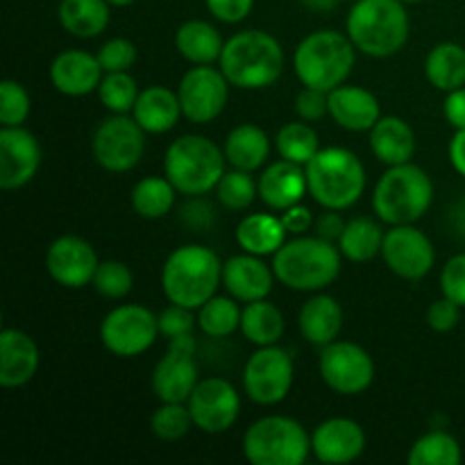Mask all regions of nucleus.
I'll use <instances>...</instances> for the list:
<instances>
[{
    "label": "nucleus",
    "instance_id": "nucleus-1",
    "mask_svg": "<svg viewBox=\"0 0 465 465\" xmlns=\"http://www.w3.org/2000/svg\"><path fill=\"white\" fill-rule=\"evenodd\" d=\"M221 71L232 86L245 91L268 89L284 73V48L272 35L263 30H243L225 41Z\"/></svg>",
    "mask_w": 465,
    "mask_h": 465
},
{
    "label": "nucleus",
    "instance_id": "nucleus-2",
    "mask_svg": "<svg viewBox=\"0 0 465 465\" xmlns=\"http://www.w3.org/2000/svg\"><path fill=\"white\" fill-rule=\"evenodd\" d=\"M223 284V262L212 248L189 243L168 254L162 271V289L168 302L200 309Z\"/></svg>",
    "mask_w": 465,
    "mask_h": 465
},
{
    "label": "nucleus",
    "instance_id": "nucleus-3",
    "mask_svg": "<svg viewBox=\"0 0 465 465\" xmlns=\"http://www.w3.org/2000/svg\"><path fill=\"white\" fill-rule=\"evenodd\" d=\"M343 252L322 236H295L272 254L280 284L293 291H322L341 275Z\"/></svg>",
    "mask_w": 465,
    "mask_h": 465
},
{
    "label": "nucleus",
    "instance_id": "nucleus-4",
    "mask_svg": "<svg viewBox=\"0 0 465 465\" xmlns=\"http://www.w3.org/2000/svg\"><path fill=\"white\" fill-rule=\"evenodd\" d=\"M345 27L354 48L384 59L407 45L411 21L402 0H354Z\"/></svg>",
    "mask_w": 465,
    "mask_h": 465
},
{
    "label": "nucleus",
    "instance_id": "nucleus-5",
    "mask_svg": "<svg viewBox=\"0 0 465 465\" xmlns=\"http://www.w3.org/2000/svg\"><path fill=\"white\" fill-rule=\"evenodd\" d=\"M309 193L321 207L343 212L350 209L366 189V168L348 148H321L304 166Z\"/></svg>",
    "mask_w": 465,
    "mask_h": 465
},
{
    "label": "nucleus",
    "instance_id": "nucleus-6",
    "mask_svg": "<svg viewBox=\"0 0 465 465\" xmlns=\"http://www.w3.org/2000/svg\"><path fill=\"white\" fill-rule=\"evenodd\" d=\"M434 200V182L416 163L389 166L372 193V209L386 225H413Z\"/></svg>",
    "mask_w": 465,
    "mask_h": 465
},
{
    "label": "nucleus",
    "instance_id": "nucleus-7",
    "mask_svg": "<svg viewBox=\"0 0 465 465\" xmlns=\"http://www.w3.org/2000/svg\"><path fill=\"white\" fill-rule=\"evenodd\" d=\"M348 35L336 30H318L304 36L293 53V68L302 86L334 91L345 84L357 54Z\"/></svg>",
    "mask_w": 465,
    "mask_h": 465
},
{
    "label": "nucleus",
    "instance_id": "nucleus-8",
    "mask_svg": "<svg viewBox=\"0 0 465 465\" xmlns=\"http://www.w3.org/2000/svg\"><path fill=\"white\" fill-rule=\"evenodd\" d=\"M225 150L218 148V143L207 136L186 134L168 145L163 173L177 193L195 198L216 189L225 175Z\"/></svg>",
    "mask_w": 465,
    "mask_h": 465
},
{
    "label": "nucleus",
    "instance_id": "nucleus-9",
    "mask_svg": "<svg viewBox=\"0 0 465 465\" xmlns=\"http://www.w3.org/2000/svg\"><path fill=\"white\" fill-rule=\"evenodd\" d=\"M312 452V436L289 416H266L248 427L243 457L252 465H302Z\"/></svg>",
    "mask_w": 465,
    "mask_h": 465
},
{
    "label": "nucleus",
    "instance_id": "nucleus-10",
    "mask_svg": "<svg viewBox=\"0 0 465 465\" xmlns=\"http://www.w3.org/2000/svg\"><path fill=\"white\" fill-rule=\"evenodd\" d=\"M293 380V357L280 345L259 348L243 368V391L259 407H275L286 400Z\"/></svg>",
    "mask_w": 465,
    "mask_h": 465
},
{
    "label": "nucleus",
    "instance_id": "nucleus-11",
    "mask_svg": "<svg viewBox=\"0 0 465 465\" xmlns=\"http://www.w3.org/2000/svg\"><path fill=\"white\" fill-rule=\"evenodd\" d=\"M145 134L148 132L136 123L134 116L130 118L127 114H114L95 127L94 139H91V153L104 171L127 173L143 157Z\"/></svg>",
    "mask_w": 465,
    "mask_h": 465
},
{
    "label": "nucleus",
    "instance_id": "nucleus-12",
    "mask_svg": "<svg viewBox=\"0 0 465 465\" xmlns=\"http://www.w3.org/2000/svg\"><path fill=\"white\" fill-rule=\"evenodd\" d=\"M159 334V316L141 304H121L104 316L100 341L116 357H139L150 350Z\"/></svg>",
    "mask_w": 465,
    "mask_h": 465
},
{
    "label": "nucleus",
    "instance_id": "nucleus-13",
    "mask_svg": "<svg viewBox=\"0 0 465 465\" xmlns=\"http://www.w3.org/2000/svg\"><path fill=\"white\" fill-rule=\"evenodd\" d=\"M230 80L212 64H195L184 73L177 86L182 114L195 125L216 121L230 100Z\"/></svg>",
    "mask_w": 465,
    "mask_h": 465
},
{
    "label": "nucleus",
    "instance_id": "nucleus-14",
    "mask_svg": "<svg viewBox=\"0 0 465 465\" xmlns=\"http://www.w3.org/2000/svg\"><path fill=\"white\" fill-rule=\"evenodd\" d=\"M195 350L198 343L193 334L168 341V352L159 359L150 380L159 402H189L200 381Z\"/></svg>",
    "mask_w": 465,
    "mask_h": 465
},
{
    "label": "nucleus",
    "instance_id": "nucleus-15",
    "mask_svg": "<svg viewBox=\"0 0 465 465\" xmlns=\"http://www.w3.org/2000/svg\"><path fill=\"white\" fill-rule=\"evenodd\" d=\"M321 377L334 393L359 395L375 380V361L361 345L352 341H334L321 352Z\"/></svg>",
    "mask_w": 465,
    "mask_h": 465
},
{
    "label": "nucleus",
    "instance_id": "nucleus-16",
    "mask_svg": "<svg viewBox=\"0 0 465 465\" xmlns=\"http://www.w3.org/2000/svg\"><path fill=\"white\" fill-rule=\"evenodd\" d=\"M381 259L391 272L409 282H418L431 272L436 248L430 236L413 225H391L381 243Z\"/></svg>",
    "mask_w": 465,
    "mask_h": 465
},
{
    "label": "nucleus",
    "instance_id": "nucleus-17",
    "mask_svg": "<svg viewBox=\"0 0 465 465\" xmlns=\"http://www.w3.org/2000/svg\"><path fill=\"white\" fill-rule=\"evenodd\" d=\"M193 422L204 434H225L236 425L241 413V398L234 384L223 377L200 380L189 398Z\"/></svg>",
    "mask_w": 465,
    "mask_h": 465
},
{
    "label": "nucleus",
    "instance_id": "nucleus-18",
    "mask_svg": "<svg viewBox=\"0 0 465 465\" xmlns=\"http://www.w3.org/2000/svg\"><path fill=\"white\" fill-rule=\"evenodd\" d=\"M100 259L94 245L75 234H64L45 252V271L64 289H84L94 284Z\"/></svg>",
    "mask_w": 465,
    "mask_h": 465
},
{
    "label": "nucleus",
    "instance_id": "nucleus-19",
    "mask_svg": "<svg viewBox=\"0 0 465 465\" xmlns=\"http://www.w3.org/2000/svg\"><path fill=\"white\" fill-rule=\"evenodd\" d=\"M39 166V139L23 125L0 127V189H23L35 180Z\"/></svg>",
    "mask_w": 465,
    "mask_h": 465
},
{
    "label": "nucleus",
    "instance_id": "nucleus-20",
    "mask_svg": "<svg viewBox=\"0 0 465 465\" xmlns=\"http://www.w3.org/2000/svg\"><path fill=\"white\" fill-rule=\"evenodd\" d=\"M366 450V431L350 418H330L312 434V452L321 463L345 465L357 461Z\"/></svg>",
    "mask_w": 465,
    "mask_h": 465
},
{
    "label": "nucleus",
    "instance_id": "nucleus-21",
    "mask_svg": "<svg viewBox=\"0 0 465 465\" xmlns=\"http://www.w3.org/2000/svg\"><path fill=\"white\" fill-rule=\"evenodd\" d=\"M50 84L64 95L82 98L91 91H98L104 77V68L98 54L86 50H64L50 64Z\"/></svg>",
    "mask_w": 465,
    "mask_h": 465
},
{
    "label": "nucleus",
    "instance_id": "nucleus-22",
    "mask_svg": "<svg viewBox=\"0 0 465 465\" xmlns=\"http://www.w3.org/2000/svg\"><path fill=\"white\" fill-rule=\"evenodd\" d=\"M275 280V271L257 254H236L223 263V286L239 302L248 304L266 300Z\"/></svg>",
    "mask_w": 465,
    "mask_h": 465
},
{
    "label": "nucleus",
    "instance_id": "nucleus-23",
    "mask_svg": "<svg viewBox=\"0 0 465 465\" xmlns=\"http://www.w3.org/2000/svg\"><path fill=\"white\" fill-rule=\"evenodd\" d=\"M41 354L35 339L21 330L0 331V386L21 389L39 371Z\"/></svg>",
    "mask_w": 465,
    "mask_h": 465
},
{
    "label": "nucleus",
    "instance_id": "nucleus-24",
    "mask_svg": "<svg viewBox=\"0 0 465 465\" xmlns=\"http://www.w3.org/2000/svg\"><path fill=\"white\" fill-rule=\"evenodd\" d=\"M330 116L348 132H371L381 118L380 100L363 86L341 84L330 91Z\"/></svg>",
    "mask_w": 465,
    "mask_h": 465
},
{
    "label": "nucleus",
    "instance_id": "nucleus-25",
    "mask_svg": "<svg viewBox=\"0 0 465 465\" xmlns=\"http://www.w3.org/2000/svg\"><path fill=\"white\" fill-rule=\"evenodd\" d=\"M259 198L275 212H286L293 204L302 203L309 191L307 171L300 163L272 162L266 171L259 175Z\"/></svg>",
    "mask_w": 465,
    "mask_h": 465
},
{
    "label": "nucleus",
    "instance_id": "nucleus-26",
    "mask_svg": "<svg viewBox=\"0 0 465 465\" xmlns=\"http://www.w3.org/2000/svg\"><path fill=\"white\" fill-rule=\"evenodd\" d=\"M416 132L400 116H381L371 130V150L386 166L409 163L416 154Z\"/></svg>",
    "mask_w": 465,
    "mask_h": 465
},
{
    "label": "nucleus",
    "instance_id": "nucleus-27",
    "mask_svg": "<svg viewBox=\"0 0 465 465\" xmlns=\"http://www.w3.org/2000/svg\"><path fill=\"white\" fill-rule=\"evenodd\" d=\"M132 116L148 134H163V132H171L184 114H182L177 91L166 89V86H148L139 94Z\"/></svg>",
    "mask_w": 465,
    "mask_h": 465
},
{
    "label": "nucleus",
    "instance_id": "nucleus-28",
    "mask_svg": "<svg viewBox=\"0 0 465 465\" xmlns=\"http://www.w3.org/2000/svg\"><path fill=\"white\" fill-rule=\"evenodd\" d=\"M298 325L307 343L325 348L334 343L343 330V309L331 295H316L300 309Z\"/></svg>",
    "mask_w": 465,
    "mask_h": 465
},
{
    "label": "nucleus",
    "instance_id": "nucleus-29",
    "mask_svg": "<svg viewBox=\"0 0 465 465\" xmlns=\"http://www.w3.org/2000/svg\"><path fill=\"white\" fill-rule=\"evenodd\" d=\"M225 159L239 171H257L271 157V136L252 123L236 125L225 139Z\"/></svg>",
    "mask_w": 465,
    "mask_h": 465
},
{
    "label": "nucleus",
    "instance_id": "nucleus-30",
    "mask_svg": "<svg viewBox=\"0 0 465 465\" xmlns=\"http://www.w3.org/2000/svg\"><path fill=\"white\" fill-rule=\"evenodd\" d=\"M286 227L275 213H250L236 227V243L243 252L268 257L286 243Z\"/></svg>",
    "mask_w": 465,
    "mask_h": 465
},
{
    "label": "nucleus",
    "instance_id": "nucleus-31",
    "mask_svg": "<svg viewBox=\"0 0 465 465\" xmlns=\"http://www.w3.org/2000/svg\"><path fill=\"white\" fill-rule=\"evenodd\" d=\"M59 23L77 39H94L107 30L112 21V5L107 0H62Z\"/></svg>",
    "mask_w": 465,
    "mask_h": 465
},
{
    "label": "nucleus",
    "instance_id": "nucleus-32",
    "mask_svg": "<svg viewBox=\"0 0 465 465\" xmlns=\"http://www.w3.org/2000/svg\"><path fill=\"white\" fill-rule=\"evenodd\" d=\"M175 48L186 62L213 64L221 59L225 41L212 23L193 18V21H186L177 27Z\"/></svg>",
    "mask_w": 465,
    "mask_h": 465
},
{
    "label": "nucleus",
    "instance_id": "nucleus-33",
    "mask_svg": "<svg viewBox=\"0 0 465 465\" xmlns=\"http://www.w3.org/2000/svg\"><path fill=\"white\" fill-rule=\"evenodd\" d=\"M425 75L431 86L450 91L465 86V48L454 41H443L434 45L425 59Z\"/></svg>",
    "mask_w": 465,
    "mask_h": 465
},
{
    "label": "nucleus",
    "instance_id": "nucleus-34",
    "mask_svg": "<svg viewBox=\"0 0 465 465\" xmlns=\"http://www.w3.org/2000/svg\"><path fill=\"white\" fill-rule=\"evenodd\" d=\"M284 316L268 300L245 304L243 318H241V334L257 348L280 343L282 336H284Z\"/></svg>",
    "mask_w": 465,
    "mask_h": 465
},
{
    "label": "nucleus",
    "instance_id": "nucleus-35",
    "mask_svg": "<svg viewBox=\"0 0 465 465\" xmlns=\"http://www.w3.org/2000/svg\"><path fill=\"white\" fill-rule=\"evenodd\" d=\"M384 234L380 223L371 221V218H352L345 223V230L339 239V248L345 259L354 263H363L375 259L381 254V243H384Z\"/></svg>",
    "mask_w": 465,
    "mask_h": 465
},
{
    "label": "nucleus",
    "instance_id": "nucleus-36",
    "mask_svg": "<svg viewBox=\"0 0 465 465\" xmlns=\"http://www.w3.org/2000/svg\"><path fill=\"white\" fill-rule=\"evenodd\" d=\"M175 195L177 189L168 177H143L132 189V209L141 218L157 221V218H163L171 212L173 204H175Z\"/></svg>",
    "mask_w": 465,
    "mask_h": 465
},
{
    "label": "nucleus",
    "instance_id": "nucleus-37",
    "mask_svg": "<svg viewBox=\"0 0 465 465\" xmlns=\"http://www.w3.org/2000/svg\"><path fill=\"white\" fill-rule=\"evenodd\" d=\"M198 312V327L209 339H227L236 330H241L243 312L239 307V300L232 295H213Z\"/></svg>",
    "mask_w": 465,
    "mask_h": 465
},
{
    "label": "nucleus",
    "instance_id": "nucleus-38",
    "mask_svg": "<svg viewBox=\"0 0 465 465\" xmlns=\"http://www.w3.org/2000/svg\"><path fill=\"white\" fill-rule=\"evenodd\" d=\"M407 461L409 465H459L463 461V452L452 434L434 430L411 445Z\"/></svg>",
    "mask_w": 465,
    "mask_h": 465
},
{
    "label": "nucleus",
    "instance_id": "nucleus-39",
    "mask_svg": "<svg viewBox=\"0 0 465 465\" xmlns=\"http://www.w3.org/2000/svg\"><path fill=\"white\" fill-rule=\"evenodd\" d=\"M275 148L286 162L307 166L313 154L321 150V143H318L316 130L307 121H293L280 127L275 136Z\"/></svg>",
    "mask_w": 465,
    "mask_h": 465
},
{
    "label": "nucleus",
    "instance_id": "nucleus-40",
    "mask_svg": "<svg viewBox=\"0 0 465 465\" xmlns=\"http://www.w3.org/2000/svg\"><path fill=\"white\" fill-rule=\"evenodd\" d=\"M139 94L141 91L136 86V80L127 71L104 73L98 86L100 103L112 114H130L139 100Z\"/></svg>",
    "mask_w": 465,
    "mask_h": 465
},
{
    "label": "nucleus",
    "instance_id": "nucleus-41",
    "mask_svg": "<svg viewBox=\"0 0 465 465\" xmlns=\"http://www.w3.org/2000/svg\"><path fill=\"white\" fill-rule=\"evenodd\" d=\"M218 203L227 209V212H243L250 204L254 203V198L259 195V184L252 180L248 171H239V168H232L225 175L221 177L216 186Z\"/></svg>",
    "mask_w": 465,
    "mask_h": 465
},
{
    "label": "nucleus",
    "instance_id": "nucleus-42",
    "mask_svg": "<svg viewBox=\"0 0 465 465\" xmlns=\"http://www.w3.org/2000/svg\"><path fill=\"white\" fill-rule=\"evenodd\" d=\"M191 427H195V422L186 402H162V407L150 418L153 434L159 440H168V443L184 439L191 431Z\"/></svg>",
    "mask_w": 465,
    "mask_h": 465
},
{
    "label": "nucleus",
    "instance_id": "nucleus-43",
    "mask_svg": "<svg viewBox=\"0 0 465 465\" xmlns=\"http://www.w3.org/2000/svg\"><path fill=\"white\" fill-rule=\"evenodd\" d=\"M134 286V277L132 271L123 262L116 259H107V262H100L98 271L94 277V289L98 291L103 298L107 300H121Z\"/></svg>",
    "mask_w": 465,
    "mask_h": 465
},
{
    "label": "nucleus",
    "instance_id": "nucleus-44",
    "mask_svg": "<svg viewBox=\"0 0 465 465\" xmlns=\"http://www.w3.org/2000/svg\"><path fill=\"white\" fill-rule=\"evenodd\" d=\"M30 116V95L21 82L5 80L0 84V123L3 127H18Z\"/></svg>",
    "mask_w": 465,
    "mask_h": 465
},
{
    "label": "nucleus",
    "instance_id": "nucleus-45",
    "mask_svg": "<svg viewBox=\"0 0 465 465\" xmlns=\"http://www.w3.org/2000/svg\"><path fill=\"white\" fill-rule=\"evenodd\" d=\"M98 59L103 64L104 73L130 71L136 62V45L130 39H109L103 48L98 50Z\"/></svg>",
    "mask_w": 465,
    "mask_h": 465
},
{
    "label": "nucleus",
    "instance_id": "nucleus-46",
    "mask_svg": "<svg viewBox=\"0 0 465 465\" xmlns=\"http://www.w3.org/2000/svg\"><path fill=\"white\" fill-rule=\"evenodd\" d=\"M193 309L180 307V304H168L162 313H159V334L163 339H177V336L193 334V327L198 318H193Z\"/></svg>",
    "mask_w": 465,
    "mask_h": 465
},
{
    "label": "nucleus",
    "instance_id": "nucleus-47",
    "mask_svg": "<svg viewBox=\"0 0 465 465\" xmlns=\"http://www.w3.org/2000/svg\"><path fill=\"white\" fill-rule=\"evenodd\" d=\"M440 289L445 298L465 309V252L454 254L440 272Z\"/></svg>",
    "mask_w": 465,
    "mask_h": 465
},
{
    "label": "nucleus",
    "instance_id": "nucleus-48",
    "mask_svg": "<svg viewBox=\"0 0 465 465\" xmlns=\"http://www.w3.org/2000/svg\"><path fill=\"white\" fill-rule=\"evenodd\" d=\"M295 112L307 123L322 121L330 114V91L304 86L295 98Z\"/></svg>",
    "mask_w": 465,
    "mask_h": 465
},
{
    "label": "nucleus",
    "instance_id": "nucleus-49",
    "mask_svg": "<svg viewBox=\"0 0 465 465\" xmlns=\"http://www.w3.org/2000/svg\"><path fill=\"white\" fill-rule=\"evenodd\" d=\"M459 321H461V307L450 298H445V295L431 302V307L427 309V325L439 331V334L452 331L459 325Z\"/></svg>",
    "mask_w": 465,
    "mask_h": 465
},
{
    "label": "nucleus",
    "instance_id": "nucleus-50",
    "mask_svg": "<svg viewBox=\"0 0 465 465\" xmlns=\"http://www.w3.org/2000/svg\"><path fill=\"white\" fill-rule=\"evenodd\" d=\"M213 18L221 23H241L250 16L254 0H204Z\"/></svg>",
    "mask_w": 465,
    "mask_h": 465
},
{
    "label": "nucleus",
    "instance_id": "nucleus-51",
    "mask_svg": "<svg viewBox=\"0 0 465 465\" xmlns=\"http://www.w3.org/2000/svg\"><path fill=\"white\" fill-rule=\"evenodd\" d=\"M443 114L454 130H465V86L450 91L443 104Z\"/></svg>",
    "mask_w": 465,
    "mask_h": 465
},
{
    "label": "nucleus",
    "instance_id": "nucleus-52",
    "mask_svg": "<svg viewBox=\"0 0 465 465\" xmlns=\"http://www.w3.org/2000/svg\"><path fill=\"white\" fill-rule=\"evenodd\" d=\"M282 223H284V227H286V232H289V234L302 236L304 232L312 227L313 216H312V212H309L307 207H302V204H293L291 209L282 212Z\"/></svg>",
    "mask_w": 465,
    "mask_h": 465
},
{
    "label": "nucleus",
    "instance_id": "nucleus-53",
    "mask_svg": "<svg viewBox=\"0 0 465 465\" xmlns=\"http://www.w3.org/2000/svg\"><path fill=\"white\" fill-rule=\"evenodd\" d=\"M343 230H345L343 218H341L339 212H334V209H327V212L322 213V216L316 221L318 236H322V239L331 241V243H339V239H341V234H343Z\"/></svg>",
    "mask_w": 465,
    "mask_h": 465
},
{
    "label": "nucleus",
    "instance_id": "nucleus-54",
    "mask_svg": "<svg viewBox=\"0 0 465 465\" xmlns=\"http://www.w3.org/2000/svg\"><path fill=\"white\" fill-rule=\"evenodd\" d=\"M450 162H452L454 171L465 177V130H457L452 143H450Z\"/></svg>",
    "mask_w": 465,
    "mask_h": 465
},
{
    "label": "nucleus",
    "instance_id": "nucleus-55",
    "mask_svg": "<svg viewBox=\"0 0 465 465\" xmlns=\"http://www.w3.org/2000/svg\"><path fill=\"white\" fill-rule=\"evenodd\" d=\"M341 0H302V5L307 9H312V12H331V9L339 5Z\"/></svg>",
    "mask_w": 465,
    "mask_h": 465
},
{
    "label": "nucleus",
    "instance_id": "nucleus-56",
    "mask_svg": "<svg viewBox=\"0 0 465 465\" xmlns=\"http://www.w3.org/2000/svg\"><path fill=\"white\" fill-rule=\"evenodd\" d=\"M107 3L112 5V7H127V5H132L134 0H107Z\"/></svg>",
    "mask_w": 465,
    "mask_h": 465
},
{
    "label": "nucleus",
    "instance_id": "nucleus-57",
    "mask_svg": "<svg viewBox=\"0 0 465 465\" xmlns=\"http://www.w3.org/2000/svg\"><path fill=\"white\" fill-rule=\"evenodd\" d=\"M404 5H413V3H422V0H402Z\"/></svg>",
    "mask_w": 465,
    "mask_h": 465
}]
</instances>
